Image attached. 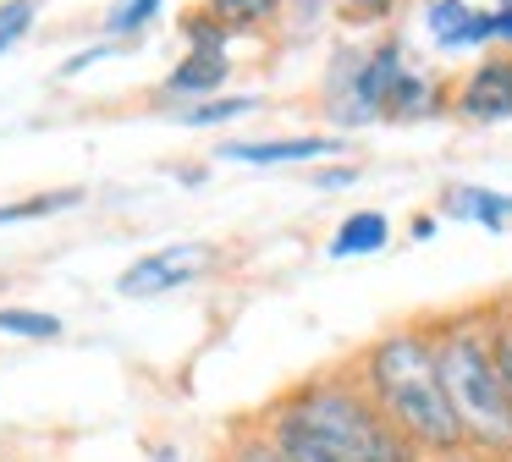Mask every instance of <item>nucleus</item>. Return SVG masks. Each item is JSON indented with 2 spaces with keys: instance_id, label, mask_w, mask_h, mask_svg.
<instances>
[{
  "instance_id": "1",
  "label": "nucleus",
  "mask_w": 512,
  "mask_h": 462,
  "mask_svg": "<svg viewBox=\"0 0 512 462\" xmlns=\"http://www.w3.org/2000/svg\"><path fill=\"white\" fill-rule=\"evenodd\" d=\"M347 369L358 374V385L375 396V407L430 462L468 457L463 418H457L452 396H446V380H441V363H435L430 319H402V325L380 330L375 341H364L353 352Z\"/></svg>"
},
{
  "instance_id": "2",
  "label": "nucleus",
  "mask_w": 512,
  "mask_h": 462,
  "mask_svg": "<svg viewBox=\"0 0 512 462\" xmlns=\"http://www.w3.org/2000/svg\"><path fill=\"white\" fill-rule=\"evenodd\" d=\"M435 363H441L446 396L468 435V457L512 462V396L496 374V347H490V303H463L430 314Z\"/></svg>"
},
{
  "instance_id": "3",
  "label": "nucleus",
  "mask_w": 512,
  "mask_h": 462,
  "mask_svg": "<svg viewBox=\"0 0 512 462\" xmlns=\"http://www.w3.org/2000/svg\"><path fill=\"white\" fill-rule=\"evenodd\" d=\"M270 413L292 418L303 435H314L342 462H430L375 407V396L358 385L353 369H325V374H309V380L287 385V391L270 402Z\"/></svg>"
},
{
  "instance_id": "4",
  "label": "nucleus",
  "mask_w": 512,
  "mask_h": 462,
  "mask_svg": "<svg viewBox=\"0 0 512 462\" xmlns=\"http://www.w3.org/2000/svg\"><path fill=\"white\" fill-rule=\"evenodd\" d=\"M413 66L408 39L402 33H380L369 44H336L320 77V110L336 127H369L386 121V99L397 77Z\"/></svg>"
},
{
  "instance_id": "5",
  "label": "nucleus",
  "mask_w": 512,
  "mask_h": 462,
  "mask_svg": "<svg viewBox=\"0 0 512 462\" xmlns=\"http://www.w3.org/2000/svg\"><path fill=\"white\" fill-rule=\"evenodd\" d=\"M452 116L468 127H501L512 121V50H485L452 83Z\"/></svg>"
},
{
  "instance_id": "6",
  "label": "nucleus",
  "mask_w": 512,
  "mask_h": 462,
  "mask_svg": "<svg viewBox=\"0 0 512 462\" xmlns=\"http://www.w3.org/2000/svg\"><path fill=\"white\" fill-rule=\"evenodd\" d=\"M204 264H210V253H204L199 242H166V248H155V253L127 264V270L116 275V292L122 297H166V292H177V286L199 281Z\"/></svg>"
},
{
  "instance_id": "7",
  "label": "nucleus",
  "mask_w": 512,
  "mask_h": 462,
  "mask_svg": "<svg viewBox=\"0 0 512 462\" xmlns=\"http://www.w3.org/2000/svg\"><path fill=\"white\" fill-rule=\"evenodd\" d=\"M424 33L441 55L457 50H496V6L468 0H424Z\"/></svg>"
},
{
  "instance_id": "8",
  "label": "nucleus",
  "mask_w": 512,
  "mask_h": 462,
  "mask_svg": "<svg viewBox=\"0 0 512 462\" xmlns=\"http://www.w3.org/2000/svg\"><path fill=\"white\" fill-rule=\"evenodd\" d=\"M347 143L336 132H298V138H221L215 160L232 165H309L325 154H342Z\"/></svg>"
},
{
  "instance_id": "9",
  "label": "nucleus",
  "mask_w": 512,
  "mask_h": 462,
  "mask_svg": "<svg viewBox=\"0 0 512 462\" xmlns=\"http://www.w3.org/2000/svg\"><path fill=\"white\" fill-rule=\"evenodd\" d=\"M232 50H182V61L171 66L166 77H160L155 94L160 99H177V105H193V99H215L226 94V83H232Z\"/></svg>"
},
{
  "instance_id": "10",
  "label": "nucleus",
  "mask_w": 512,
  "mask_h": 462,
  "mask_svg": "<svg viewBox=\"0 0 512 462\" xmlns=\"http://www.w3.org/2000/svg\"><path fill=\"white\" fill-rule=\"evenodd\" d=\"M435 116H452V83L424 72V66H408L386 99V121L408 127V121H435Z\"/></svg>"
},
{
  "instance_id": "11",
  "label": "nucleus",
  "mask_w": 512,
  "mask_h": 462,
  "mask_svg": "<svg viewBox=\"0 0 512 462\" xmlns=\"http://www.w3.org/2000/svg\"><path fill=\"white\" fill-rule=\"evenodd\" d=\"M441 215L446 220H468V226L485 231H507L512 226V193H496V187H446L441 193Z\"/></svg>"
},
{
  "instance_id": "12",
  "label": "nucleus",
  "mask_w": 512,
  "mask_h": 462,
  "mask_svg": "<svg viewBox=\"0 0 512 462\" xmlns=\"http://www.w3.org/2000/svg\"><path fill=\"white\" fill-rule=\"evenodd\" d=\"M204 11H210L232 39H259V33L281 28L287 0H204Z\"/></svg>"
},
{
  "instance_id": "13",
  "label": "nucleus",
  "mask_w": 512,
  "mask_h": 462,
  "mask_svg": "<svg viewBox=\"0 0 512 462\" xmlns=\"http://www.w3.org/2000/svg\"><path fill=\"white\" fill-rule=\"evenodd\" d=\"M391 242V220L380 215V209H353V215L342 220V226L331 231V259H369V253H380Z\"/></svg>"
},
{
  "instance_id": "14",
  "label": "nucleus",
  "mask_w": 512,
  "mask_h": 462,
  "mask_svg": "<svg viewBox=\"0 0 512 462\" xmlns=\"http://www.w3.org/2000/svg\"><path fill=\"white\" fill-rule=\"evenodd\" d=\"M265 105L259 94H215V99H193V105H177V110H166L177 127H188V132H210V127H226V121H243V116H254V110Z\"/></svg>"
},
{
  "instance_id": "15",
  "label": "nucleus",
  "mask_w": 512,
  "mask_h": 462,
  "mask_svg": "<svg viewBox=\"0 0 512 462\" xmlns=\"http://www.w3.org/2000/svg\"><path fill=\"white\" fill-rule=\"evenodd\" d=\"M160 6H166V0H111L105 17H100V33L116 44H138L149 33V22L160 17Z\"/></svg>"
},
{
  "instance_id": "16",
  "label": "nucleus",
  "mask_w": 512,
  "mask_h": 462,
  "mask_svg": "<svg viewBox=\"0 0 512 462\" xmlns=\"http://www.w3.org/2000/svg\"><path fill=\"white\" fill-rule=\"evenodd\" d=\"M83 198H89V193H83V187H50V193L17 198V204H0V226H28V220L61 215V209H78Z\"/></svg>"
},
{
  "instance_id": "17",
  "label": "nucleus",
  "mask_w": 512,
  "mask_h": 462,
  "mask_svg": "<svg viewBox=\"0 0 512 462\" xmlns=\"http://www.w3.org/2000/svg\"><path fill=\"white\" fill-rule=\"evenodd\" d=\"M221 462H287V451L270 440V429L259 424V418H248V424H237L232 435H226Z\"/></svg>"
},
{
  "instance_id": "18",
  "label": "nucleus",
  "mask_w": 512,
  "mask_h": 462,
  "mask_svg": "<svg viewBox=\"0 0 512 462\" xmlns=\"http://www.w3.org/2000/svg\"><path fill=\"white\" fill-rule=\"evenodd\" d=\"M259 424H265V429H270V440H276V446L287 451V462H342V457H336V451H325V446H320V440H314V435H303V429L292 424V418L270 413V407H265V413H259Z\"/></svg>"
},
{
  "instance_id": "19",
  "label": "nucleus",
  "mask_w": 512,
  "mask_h": 462,
  "mask_svg": "<svg viewBox=\"0 0 512 462\" xmlns=\"http://www.w3.org/2000/svg\"><path fill=\"white\" fill-rule=\"evenodd\" d=\"M0 330H6V336H23V341H61V336H67L61 314L23 308V303H6V308H0Z\"/></svg>"
},
{
  "instance_id": "20",
  "label": "nucleus",
  "mask_w": 512,
  "mask_h": 462,
  "mask_svg": "<svg viewBox=\"0 0 512 462\" xmlns=\"http://www.w3.org/2000/svg\"><path fill=\"white\" fill-rule=\"evenodd\" d=\"M490 347H496V374L512 396V292L490 297Z\"/></svg>"
},
{
  "instance_id": "21",
  "label": "nucleus",
  "mask_w": 512,
  "mask_h": 462,
  "mask_svg": "<svg viewBox=\"0 0 512 462\" xmlns=\"http://www.w3.org/2000/svg\"><path fill=\"white\" fill-rule=\"evenodd\" d=\"M177 28H182V39H188V50H232V33H226V28H221V22H215L204 6L182 11Z\"/></svg>"
},
{
  "instance_id": "22",
  "label": "nucleus",
  "mask_w": 512,
  "mask_h": 462,
  "mask_svg": "<svg viewBox=\"0 0 512 462\" xmlns=\"http://www.w3.org/2000/svg\"><path fill=\"white\" fill-rule=\"evenodd\" d=\"M34 17H39V0H0V55L34 33Z\"/></svg>"
},
{
  "instance_id": "23",
  "label": "nucleus",
  "mask_w": 512,
  "mask_h": 462,
  "mask_svg": "<svg viewBox=\"0 0 512 462\" xmlns=\"http://www.w3.org/2000/svg\"><path fill=\"white\" fill-rule=\"evenodd\" d=\"M402 6H408V0H336V11H342L347 22H386V17H397Z\"/></svg>"
},
{
  "instance_id": "24",
  "label": "nucleus",
  "mask_w": 512,
  "mask_h": 462,
  "mask_svg": "<svg viewBox=\"0 0 512 462\" xmlns=\"http://www.w3.org/2000/svg\"><path fill=\"white\" fill-rule=\"evenodd\" d=\"M358 165H320V171H314V187H320V193H347V187H358Z\"/></svg>"
},
{
  "instance_id": "25",
  "label": "nucleus",
  "mask_w": 512,
  "mask_h": 462,
  "mask_svg": "<svg viewBox=\"0 0 512 462\" xmlns=\"http://www.w3.org/2000/svg\"><path fill=\"white\" fill-rule=\"evenodd\" d=\"M111 50H127V44H116V39H105V44H89V50H78L67 66H61V77H78V72H89V66H94V61H105Z\"/></svg>"
},
{
  "instance_id": "26",
  "label": "nucleus",
  "mask_w": 512,
  "mask_h": 462,
  "mask_svg": "<svg viewBox=\"0 0 512 462\" xmlns=\"http://www.w3.org/2000/svg\"><path fill=\"white\" fill-rule=\"evenodd\" d=\"M496 50H512V0H496Z\"/></svg>"
},
{
  "instance_id": "27",
  "label": "nucleus",
  "mask_w": 512,
  "mask_h": 462,
  "mask_svg": "<svg viewBox=\"0 0 512 462\" xmlns=\"http://www.w3.org/2000/svg\"><path fill=\"white\" fill-rule=\"evenodd\" d=\"M435 226H441V220H435V215H413L408 237H413V242H430V237H435Z\"/></svg>"
},
{
  "instance_id": "28",
  "label": "nucleus",
  "mask_w": 512,
  "mask_h": 462,
  "mask_svg": "<svg viewBox=\"0 0 512 462\" xmlns=\"http://www.w3.org/2000/svg\"><path fill=\"white\" fill-rule=\"evenodd\" d=\"M177 182H188V187H199V182H204V165H182V171H177Z\"/></svg>"
}]
</instances>
